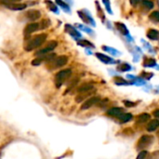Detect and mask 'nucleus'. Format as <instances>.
Segmentation results:
<instances>
[{
  "mask_svg": "<svg viewBox=\"0 0 159 159\" xmlns=\"http://www.w3.org/2000/svg\"><path fill=\"white\" fill-rule=\"evenodd\" d=\"M116 28L118 29V31H119L122 34H129V31H128L127 27H126L123 23H121V22H116Z\"/></svg>",
  "mask_w": 159,
  "mask_h": 159,
  "instance_id": "obj_17",
  "label": "nucleus"
},
{
  "mask_svg": "<svg viewBox=\"0 0 159 159\" xmlns=\"http://www.w3.org/2000/svg\"><path fill=\"white\" fill-rule=\"evenodd\" d=\"M25 16H26V18H27L28 20L34 21V20H38V19L40 18L41 13H40L39 10H36V9H30V10H28V11L25 13Z\"/></svg>",
  "mask_w": 159,
  "mask_h": 159,
  "instance_id": "obj_7",
  "label": "nucleus"
},
{
  "mask_svg": "<svg viewBox=\"0 0 159 159\" xmlns=\"http://www.w3.org/2000/svg\"><path fill=\"white\" fill-rule=\"evenodd\" d=\"M92 89H93V85H92V84L86 83V84L81 85V86L77 89V92H78L79 94H83V93L89 92V91L91 90Z\"/></svg>",
  "mask_w": 159,
  "mask_h": 159,
  "instance_id": "obj_9",
  "label": "nucleus"
},
{
  "mask_svg": "<svg viewBox=\"0 0 159 159\" xmlns=\"http://www.w3.org/2000/svg\"><path fill=\"white\" fill-rule=\"evenodd\" d=\"M98 102H100V98L99 97H92V98H89L88 100L85 101V102L82 104L81 106V109L82 110H87L90 107H92L94 104H96Z\"/></svg>",
  "mask_w": 159,
  "mask_h": 159,
  "instance_id": "obj_6",
  "label": "nucleus"
},
{
  "mask_svg": "<svg viewBox=\"0 0 159 159\" xmlns=\"http://www.w3.org/2000/svg\"><path fill=\"white\" fill-rule=\"evenodd\" d=\"M68 61V57L67 56H60V57H57L55 59H53L49 65L51 66V68H59V67H61L63 65H65Z\"/></svg>",
  "mask_w": 159,
  "mask_h": 159,
  "instance_id": "obj_4",
  "label": "nucleus"
},
{
  "mask_svg": "<svg viewBox=\"0 0 159 159\" xmlns=\"http://www.w3.org/2000/svg\"><path fill=\"white\" fill-rule=\"evenodd\" d=\"M151 118V116L147 113H143V114H141L139 115L137 117H136V121L138 123H144V122H147L149 121Z\"/></svg>",
  "mask_w": 159,
  "mask_h": 159,
  "instance_id": "obj_12",
  "label": "nucleus"
},
{
  "mask_svg": "<svg viewBox=\"0 0 159 159\" xmlns=\"http://www.w3.org/2000/svg\"><path fill=\"white\" fill-rule=\"evenodd\" d=\"M117 69L119 71H122V72H126V71H129L130 70V65L127 64V63H124V64H121L117 67Z\"/></svg>",
  "mask_w": 159,
  "mask_h": 159,
  "instance_id": "obj_21",
  "label": "nucleus"
},
{
  "mask_svg": "<svg viewBox=\"0 0 159 159\" xmlns=\"http://www.w3.org/2000/svg\"><path fill=\"white\" fill-rule=\"evenodd\" d=\"M130 1V4L132 5V6H135V5H137L139 2H140V0H129Z\"/></svg>",
  "mask_w": 159,
  "mask_h": 159,
  "instance_id": "obj_29",
  "label": "nucleus"
},
{
  "mask_svg": "<svg viewBox=\"0 0 159 159\" xmlns=\"http://www.w3.org/2000/svg\"><path fill=\"white\" fill-rule=\"evenodd\" d=\"M65 28H66V31H67L70 34H72L73 36H75V37H80V34H79L73 26H71V25H66Z\"/></svg>",
  "mask_w": 159,
  "mask_h": 159,
  "instance_id": "obj_15",
  "label": "nucleus"
},
{
  "mask_svg": "<svg viewBox=\"0 0 159 159\" xmlns=\"http://www.w3.org/2000/svg\"><path fill=\"white\" fill-rule=\"evenodd\" d=\"M40 29V24L39 23H36V22H33V23H29L25 29H24V34L28 35L32 33H34L36 32L37 30Z\"/></svg>",
  "mask_w": 159,
  "mask_h": 159,
  "instance_id": "obj_8",
  "label": "nucleus"
},
{
  "mask_svg": "<svg viewBox=\"0 0 159 159\" xmlns=\"http://www.w3.org/2000/svg\"><path fill=\"white\" fill-rule=\"evenodd\" d=\"M7 8L9 9H12V10H22L26 7V5L25 4H18V3H15V4H11V5H7L6 6Z\"/></svg>",
  "mask_w": 159,
  "mask_h": 159,
  "instance_id": "obj_14",
  "label": "nucleus"
},
{
  "mask_svg": "<svg viewBox=\"0 0 159 159\" xmlns=\"http://www.w3.org/2000/svg\"><path fill=\"white\" fill-rule=\"evenodd\" d=\"M46 39H47V34H41L35 35L34 38H32L31 40H29L27 42L24 48L27 51H31V50H33V49H34L36 48H39L41 45H43L44 42L46 41Z\"/></svg>",
  "mask_w": 159,
  "mask_h": 159,
  "instance_id": "obj_1",
  "label": "nucleus"
},
{
  "mask_svg": "<svg viewBox=\"0 0 159 159\" xmlns=\"http://www.w3.org/2000/svg\"><path fill=\"white\" fill-rule=\"evenodd\" d=\"M118 118L121 121V123H127L132 119V115L131 114H121L118 116Z\"/></svg>",
  "mask_w": 159,
  "mask_h": 159,
  "instance_id": "obj_16",
  "label": "nucleus"
},
{
  "mask_svg": "<svg viewBox=\"0 0 159 159\" xmlns=\"http://www.w3.org/2000/svg\"><path fill=\"white\" fill-rule=\"evenodd\" d=\"M123 113V109L119 108V107H113L110 110L107 111V115L111 116H119L121 114Z\"/></svg>",
  "mask_w": 159,
  "mask_h": 159,
  "instance_id": "obj_10",
  "label": "nucleus"
},
{
  "mask_svg": "<svg viewBox=\"0 0 159 159\" xmlns=\"http://www.w3.org/2000/svg\"><path fill=\"white\" fill-rule=\"evenodd\" d=\"M153 115H154L156 117H159V110H156V111H154Z\"/></svg>",
  "mask_w": 159,
  "mask_h": 159,
  "instance_id": "obj_30",
  "label": "nucleus"
},
{
  "mask_svg": "<svg viewBox=\"0 0 159 159\" xmlns=\"http://www.w3.org/2000/svg\"><path fill=\"white\" fill-rule=\"evenodd\" d=\"M71 74H72V71L70 69H65V70L60 71L55 76V81H56L57 87H60L68 77H70Z\"/></svg>",
  "mask_w": 159,
  "mask_h": 159,
  "instance_id": "obj_2",
  "label": "nucleus"
},
{
  "mask_svg": "<svg viewBox=\"0 0 159 159\" xmlns=\"http://www.w3.org/2000/svg\"><path fill=\"white\" fill-rule=\"evenodd\" d=\"M146 156H147V152H146L145 150L141 151V152L139 153L138 157H137V159H145Z\"/></svg>",
  "mask_w": 159,
  "mask_h": 159,
  "instance_id": "obj_24",
  "label": "nucleus"
},
{
  "mask_svg": "<svg viewBox=\"0 0 159 159\" xmlns=\"http://www.w3.org/2000/svg\"><path fill=\"white\" fill-rule=\"evenodd\" d=\"M147 37L151 40H157L159 38V32L155 29H150L147 32Z\"/></svg>",
  "mask_w": 159,
  "mask_h": 159,
  "instance_id": "obj_13",
  "label": "nucleus"
},
{
  "mask_svg": "<svg viewBox=\"0 0 159 159\" xmlns=\"http://www.w3.org/2000/svg\"><path fill=\"white\" fill-rule=\"evenodd\" d=\"M103 2H104V4H105V6H106V8L108 9V11L111 12V9H110V2H109V0H103Z\"/></svg>",
  "mask_w": 159,
  "mask_h": 159,
  "instance_id": "obj_28",
  "label": "nucleus"
},
{
  "mask_svg": "<svg viewBox=\"0 0 159 159\" xmlns=\"http://www.w3.org/2000/svg\"><path fill=\"white\" fill-rule=\"evenodd\" d=\"M79 45H82V46H89V47H92L93 48V45L91 43L88 42V41H81V42H79Z\"/></svg>",
  "mask_w": 159,
  "mask_h": 159,
  "instance_id": "obj_26",
  "label": "nucleus"
},
{
  "mask_svg": "<svg viewBox=\"0 0 159 159\" xmlns=\"http://www.w3.org/2000/svg\"><path fill=\"white\" fill-rule=\"evenodd\" d=\"M158 127L159 121L158 120H157V119H155V120H151V121L148 123V125H147V127H146V129H147L149 132H152V131H155L156 129H157Z\"/></svg>",
  "mask_w": 159,
  "mask_h": 159,
  "instance_id": "obj_11",
  "label": "nucleus"
},
{
  "mask_svg": "<svg viewBox=\"0 0 159 159\" xmlns=\"http://www.w3.org/2000/svg\"><path fill=\"white\" fill-rule=\"evenodd\" d=\"M56 1H57L58 4H60V5L61 6V7H63V8H67V7H68V6H67L66 4H64L61 0H56Z\"/></svg>",
  "mask_w": 159,
  "mask_h": 159,
  "instance_id": "obj_27",
  "label": "nucleus"
},
{
  "mask_svg": "<svg viewBox=\"0 0 159 159\" xmlns=\"http://www.w3.org/2000/svg\"><path fill=\"white\" fill-rule=\"evenodd\" d=\"M153 143V137L148 136V135H143L140 138V140L137 143V149L138 150H143L145 147L149 146V144Z\"/></svg>",
  "mask_w": 159,
  "mask_h": 159,
  "instance_id": "obj_3",
  "label": "nucleus"
},
{
  "mask_svg": "<svg viewBox=\"0 0 159 159\" xmlns=\"http://www.w3.org/2000/svg\"><path fill=\"white\" fill-rule=\"evenodd\" d=\"M149 19L155 22H159V11H154L150 16Z\"/></svg>",
  "mask_w": 159,
  "mask_h": 159,
  "instance_id": "obj_19",
  "label": "nucleus"
},
{
  "mask_svg": "<svg viewBox=\"0 0 159 159\" xmlns=\"http://www.w3.org/2000/svg\"><path fill=\"white\" fill-rule=\"evenodd\" d=\"M156 64V61L154 59H147L144 62H143V65L144 66H147V67H151L153 65Z\"/></svg>",
  "mask_w": 159,
  "mask_h": 159,
  "instance_id": "obj_22",
  "label": "nucleus"
},
{
  "mask_svg": "<svg viewBox=\"0 0 159 159\" xmlns=\"http://www.w3.org/2000/svg\"><path fill=\"white\" fill-rule=\"evenodd\" d=\"M96 56H97V57L102 61H103V62H105V63H109V62H111V61H112V59H111L110 57H108V56L104 55V54L97 53V54H96Z\"/></svg>",
  "mask_w": 159,
  "mask_h": 159,
  "instance_id": "obj_18",
  "label": "nucleus"
},
{
  "mask_svg": "<svg viewBox=\"0 0 159 159\" xmlns=\"http://www.w3.org/2000/svg\"><path fill=\"white\" fill-rule=\"evenodd\" d=\"M142 4H143V6L145 8H147V9H151V8L154 7V3H153L152 1H150V0H143V1L142 2Z\"/></svg>",
  "mask_w": 159,
  "mask_h": 159,
  "instance_id": "obj_20",
  "label": "nucleus"
},
{
  "mask_svg": "<svg viewBox=\"0 0 159 159\" xmlns=\"http://www.w3.org/2000/svg\"><path fill=\"white\" fill-rule=\"evenodd\" d=\"M20 1V0H0V4H3L5 6H7V5H11V4L18 3Z\"/></svg>",
  "mask_w": 159,
  "mask_h": 159,
  "instance_id": "obj_23",
  "label": "nucleus"
},
{
  "mask_svg": "<svg viewBox=\"0 0 159 159\" xmlns=\"http://www.w3.org/2000/svg\"><path fill=\"white\" fill-rule=\"evenodd\" d=\"M56 47H57V42H56V41H50V42H48V43L46 45L45 48H43L40 49L39 51H37V52L35 53V55H36V56H39V57H41V56H43V55H46V54H48V52H50L51 50H53Z\"/></svg>",
  "mask_w": 159,
  "mask_h": 159,
  "instance_id": "obj_5",
  "label": "nucleus"
},
{
  "mask_svg": "<svg viewBox=\"0 0 159 159\" xmlns=\"http://www.w3.org/2000/svg\"><path fill=\"white\" fill-rule=\"evenodd\" d=\"M124 104L127 107H133V106H135L134 102H129V101H124Z\"/></svg>",
  "mask_w": 159,
  "mask_h": 159,
  "instance_id": "obj_25",
  "label": "nucleus"
}]
</instances>
